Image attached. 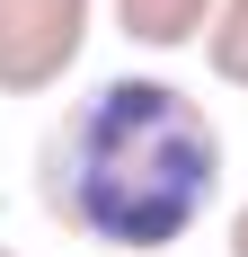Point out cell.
Returning a JSON list of instances; mask_svg holds the SVG:
<instances>
[{
	"mask_svg": "<svg viewBox=\"0 0 248 257\" xmlns=\"http://www.w3.org/2000/svg\"><path fill=\"white\" fill-rule=\"evenodd\" d=\"M222 124L160 71H115L62 106L36 151V204L89 248L169 257L222 204Z\"/></svg>",
	"mask_w": 248,
	"mask_h": 257,
	"instance_id": "obj_1",
	"label": "cell"
},
{
	"mask_svg": "<svg viewBox=\"0 0 248 257\" xmlns=\"http://www.w3.org/2000/svg\"><path fill=\"white\" fill-rule=\"evenodd\" d=\"M98 0H0V98H45L89 53Z\"/></svg>",
	"mask_w": 248,
	"mask_h": 257,
	"instance_id": "obj_2",
	"label": "cell"
},
{
	"mask_svg": "<svg viewBox=\"0 0 248 257\" xmlns=\"http://www.w3.org/2000/svg\"><path fill=\"white\" fill-rule=\"evenodd\" d=\"M213 9L222 0H115V36L142 53H186V45H204Z\"/></svg>",
	"mask_w": 248,
	"mask_h": 257,
	"instance_id": "obj_3",
	"label": "cell"
},
{
	"mask_svg": "<svg viewBox=\"0 0 248 257\" xmlns=\"http://www.w3.org/2000/svg\"><path fill=\"white\" fill-rule=\"evenodd\" d=\"M204 62L222 89H248V0H222L213 27H204Z\"/></svg>",
	"mask_w": 248,
	"mask_h": 257,
	"instance_id": "obj_4",
	"label": "cell"
},
{
	"mask_svg": "<svg viewBox=\"0 0 248 257\" xmlns=\"http://www.w3.org/2000/svg\"><path fill=\"white\" fill-rule=\"evenodd\" d=\"M222 248H230V257H248V204L230 213V231H222Z\"/></svg>",
	"mask_w": 248,
	"mask_h": 257,
	"instance_id": "obj_5",
	"label": "cell"
},
{
	"mask_svg": "<svg viewBox=\"0 0 248 257\" xmlns=\"http://www.w3.org/2000/svg\"><path fill=\"white\" fill-rule=\"evenodd\" d=\"M0 257H18V248H9V239H0Z\"/></svg>",
	"mask_w": 248,
	"mask_h": 257,
	"instance_id": "obj_6",
	"label": "cell"
}]
</instances>
